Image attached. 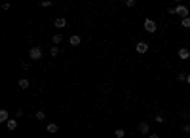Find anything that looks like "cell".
Instances as JSON below:
<instances>
[{
    "instance_id": "2",
    "label": "cell",
    "mask_w": 190,
    "mask_h": 138,
    "mask_svg": "<svg viewBox=\"0 0 190 138\" xmlns=\"http://www.w3.org/2000/svg\"><path fill=\"white\" fill-rule=\"evenodd\" d=\"M29 57H31V61H40V59H42V47H38V46L31 47Z\"/></svg>"
},
{
    "instance_id": "14",
    "label": "cell",
    "mask_w": 190,
    "mask_h": 138,
    "mask_svg": "<svg viewBox=\"0 0 190 138\" xmlns=\"http://www.w3.org/2000/svg\"><path fill=\"white\" fill-rule=\"evenodd\" d=\"M52 40H53V43H55V46H59V43L63 42V36H61V34H55Z\"/></svg>"
},
{
    "instance_id": "16",
    "label": "cell",
    "mask_w": 190,
    "mask_h": 138,
    "mask_svg": "<svg viewBox=\"0 0 190 138\" xmlns=\"http://www.w3.org/2000/svg\"><path fill=\"white\" fill-rule=\"evenodd\" d=\"M186 76L188 74H185V72H179L177 74V82H186Z\"/></svg>"
},
{
    "instance_id": "15",
    "label": "cell",
    "mask_w": 190,
    "mask_h": 138,
    "mask_svg": "<svg viewBox=\"0 0 190 138\" xmlns=\"http://www.w3.org/2000/svg\"><path fill=\"white\" fill-rule=\"evenodd\" d=\"M34 117H36L38 121H44V119H46V114L40 110V112H36V114H34Z\"/></svg>"
},
{
    "instance_id": "20",
    "label": "cell",
    "mask_w": 190,
    "mask_h": 138,
    "mask_svg": "<svg viewBox=\"0 0 190 138\" xmlns=\"http://www.w3.org/2000/svg\"><path fill=\"white\" fill-rule=\"evenodd\" d=\"M125 6H128V8H133V6H135V0H125Z\"/></svg>"
},
{
    "instance_id": "17",
    "label": "cell",
    "mask_w": 190,
    "mask_h": 138,
    "mask_svg": "<svg viewBox=\"0 0 190 138\" xmlns=\"http://www.w3.org/2000/svg\"><path fill=\"white\" fill-rule=\"evenodd\" d=\"M154 119H156V123H160V125H162V123L165 121V115H164V114H158V115H156Z\"/></svg>"
},
{
    "instance_id": "8",
    "label": "cell",
    "mask_w": 190,
    "mask_h": 138,
    "mask_svg": "<svg viewBox=\"0 0 190 138\" xmlns=\"http://www.w3.org/2000/svg\"><path fill=\"white\" fill-rule=\"evenodd\" d=\"M53 25H55V28H65V27H67V19H65V17H57Z\"/></svg>"
},
{
    "instance_id": "23",
    "label": "cell",
    "mask_w": 190,
    "mask_h": 138,
    "mask_svg": "<svg viewBox=\"0 0 190 138\" xmlns=\"http://www.w3.org/2000/svg\"><path fill=\"white\" fill-rule=\"evenodd\" d=\"M182 117H185V119H190V110H186L185 114H182Z\"/></svg>"
},
{
    "instance_id": "3",
    "label": "cell",
    "mask_w": 190,
    "mask_h": 138,
    "mask_svg": "<svg viewBox=\"0 0 190 138\" xmlns=\"http://www.w3.org/2000/svg\"><path fill=\"white\" fill-rule=\"evenodd\" d=\"M143 27H145V30H146V32H150V34H152V32H156V28H158V27H156V23H154L152 19H145Z\"/></svg>"
},
{
    "instance_id": "25",
    "label": "cell",
    "mask_w": 190,
    "mask_h": 138,
    "mask_svg": "<svg viewBox=\"0 0 190 138\" xmlns=\"http://www.w3.org/2000/svg\"><path fill=\"white\" fill-rule=\"evenodd\" d=\"M186 83H190V74H188V76H186Z\"/></svg>"
},
{
    "instance_id": "11",
    "label": "cell",
    "mask_w": 190,
    "mask_h": 138,
    "mask_svg": "<svg viewBox=\"0 0 190 138\" xmlns=\"http://www.w3.org/2000/svg\"><path fill=\"white\" fill-rule=\"evenodd\" d=\"M17 85H19V89H29V85H31V83H29V79H27V78H21Z\"/></svg>"
},
{
    "instance_id": "21",
    "label": "cell",
    "mask_w": 190,
    "mask_h": 138,
    "mask_svg": "<svg viewBox=\"0 0 190 138\" xmlns=\"http://www.w3.org/2000/svg\"><path fill=\"white\" fill-rule=\"evenodd\" d=\"M42 6H44V8H50L52 2H50V0H44V2H42Z\"/></svg>"
},
{
    "instance_id": "7",
    "label": "cell",
    "mask_w": 190,
    "mask_h": 138,
    "mask_svg": "<svg viewBox=\"0 0 190 138\" xmlns=\"http://www.w3.org/2000/svg\"><path fill=\"white\" fill-rule=\"evenodd\" d=\"M80 42H82V38H80L78 34H72V36H70V38H68V43H70V46H72V47L80 46Z\"/></svg>"
},
{
    "instance_id": "24",
    "label": "cell",
    "mask_w": 190,
    "mask_h": 138,
    "mask_svg": "<svg viewBox=\"0 0 190 138\" xmlns=\"http://www.w3.org/2000/svg\"><path fill=\"white\" fill-rule=\"evenodd\" d=\"M148 138H160V136H158V133H150V134H148Z\"/></svg>"
},
{
    "instance_id": "13",
    "label": "cell",
    "mask_w": 190,
    "mask_h": 138,
    "mask_svg": "<svg viewBox=\"0 0 190 138\" xmlns=\"http://www.w3.org/2000/svg\"><path fill=\"white\" fill-rule=\"evenodd\" d=\"M181 27H182V28H190V17L181 19Z\"/></svg>"
},
{
    "instance_id": "19",
    "label": "cell",
    "mask_w": 190,
    "mask_h": 138,
    "mask_svg": "<svg viewBox=\"0 0 190 138\" xmlns=\"http://www.w3.org/2000/svg\"><path fill=\"white\" fill-rule=\"evenodd\" d=\"M114 134H116V138H124L125 136V130L124 129H118V130H114Z\"/></svg>"
},
{
    "instance_id": "5",
    "label": "cell",
    "mask_w": 190,
    "mask_h": 138,
    "mask_svg": "<svg viewBox=\"0 0 190 138\" xmlns=\"http://www.w3.org/2000/svg\"><path fill=\"white\" fill-rule=\"evenodd\" d=\"M135 49H137V53H141V55H143V53H146V51H148V43H146V42H139L137 46H135Z\"/></svg>"
},
{
    "instance_id": "12",
    "label": "cell",
    "mask_w": 190,
    "mask_h": 138,
    "mask_svg": "<svg viewBox=\"0 0 190 138\" xmlns=\"http://www.w3.org/2000/svg\"><path fill=\"white\" fill-rule=\"evenodd\" d=\"M6 127H8V130H15L17 129V121L15 119H10L8 123H6Z\"/></svg>"
},
{
    "instance_id": "4",
    "label": "cell",
    "mask_w": 190,
    "mask_h": 138,
    "mask_svg": "<svg viewBox=\"0 0 190 138\" xmlns=\"http://www.w3.org/2000/svg\"><path fill=\"white\" fill-rule=\"evenodd\" d=\"M139 133L141 134H150V125L146 121H141L139 123Z\"/></svg>"
},
{
    "instance_id": "22",
    "label": "cell",
    "mask_w": 190,
    "mask_h": 138,
    "mask_svg": "<svg viewBox=\"0 0 190 138\" xmlns=\"http://www.w3.org/2000/svg\"><path fill=\"white\" fill-rule=\"evenodd\" d=\"M182 133L188 134V133H190V125H185V127H182Z\"/></svg>"
},
{
    "instance_id": "1",
    "label": "cell",
    "mask_w": 190,
    "mask_h": 138,
    "mask_svg": "<svg viewBox=\"0 0 190 138\" xmlns=\"http://www.w3.org/2000/svg\"><path fill=\"white\" fill-rule=\"evenodd\" d=\"M175 13H177V15L181 17V19H186V17H190L188 15V8H186V6L185 4H177V6H175Z\"/></svg>"
},
{
    "instance_id": "6",
    "label": "cell",
    "mask_w": 190,
    "mask_h": 138,
    "mask_svg": "<svg viewBox=\"0 0 190 138\" xmlns=\"http://www.w3.org/2000/svg\"><path fill=\"white\" fill-rule=\"evenodd\" d=\"M179 59H181V61H188V59H190V51H188L186 47H181V49H179Z\"/></svg>"
},
{
    "instance_id": "18",
    "label": "cell",
    "mask_w": 190,
    "mask_h": 138,
    "mask_svg": "<svg viewBox=\"0 0 190 138\" xmlns=\"http://www.w3.org/2000/svg\"><path fill=\"white\" fill-rule=\"evenodd\" d=\"M50 53H52V57H57V55H59V46H53V47L50 49Z\"/></svg>"
},
{
    "instance_id": "10",
    "label": "cell",
    "mask_w": 190,
    "mask_h": 138,
    "mask_svg": "<svg viewBox=\"0 0 190 138\" xmlns=\"http://www.w3.org/2000/svg\"><path fill=\"white\" fill-rule=\"evenodd\" d=\"M0 121H2V123H8L10 121V114H8V110H4V108L0 110Z\"/></svg>"
},
{
    "instance_id": "9",
    "label": "cell",
    "mask_w": 190,
    "mask_h": 138,
    "mask_svg": "<svg viewBox=\"0 0 190 138\" xmlns=\"http://www.w3.org/2000/svg\"><path fill=\"white\" fill-rule=\"evenodd\" d=\"M46 130H48V133H50V134H55V133H57V130H59V127H57V123H48Z\"/></svg>"
}]
</instances>
